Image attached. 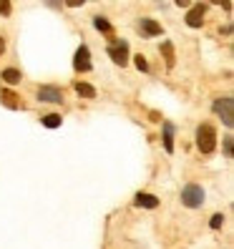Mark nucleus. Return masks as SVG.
I'll return each mask as SVG.
<instances>
[{"instance_id": "nucleus-1", "label": "nucleus", "mask_w": 234, "mask_h": 249, "mask_svg": "<svg viewBox=\"0 0 234 249\" xmlns=\"http://www.w3.org/2000/svg\"><path fill=\"white\" fill-rule=\"evenodd\" d=\"M197 146L201 154H212L216 149V131L212 124H201L197 128Z\"/></svg>"}, {"instance_id": "nucleus-2", "label": "nucleus", "mask_w": 234, "mask_h": 249, "mask_svg": "<svg viewBox=\"0 0 234 249\" xmlns=\"http://www.w3.org/2000/svg\"><path fill=\"white\" fill-rule=\"evenodd\" d=\"M212 108H214V113L219 116V119L224 121V126H227V128H232V126H234V111H232V108H234V101H232V96H222V98H216Z\"/></svg>"}, {"instance_id": "nucleus-3", "label": "nucleus", "mask_w": 234, "mask_h": 249, "mask_svg": "<svg viewBox=\"0 0 234 249\" xmlns=\"http://www.w3.org/2000/svg\"><path fill=\"white\" fill-rule=\"evenodd\" d=\"M181 204L189 209H199L204 204V189L199 184H186L181 189Z\"/></svg>"}, {"instance_id": "nucleus-4", "label": "nucleus", "mask_w": 234, "mask_h": 249, "mask_svg": "<svg viewBox=\"0 0 234 249\" xmlns=\"http://www.w3.org/2000/svg\"><path fill=\"white\" fill-rule=\"evenodd\" d=\"M108 55L116 66H126L128 63V43L126 40H111L108 43Z\"/></svg>"}, {"instance_id": "nucleus-5", "label": "nucleus", "mask_w": 234, "mask_h": 249, "mask_svg": "<svg viewBox=\"0 0 234 249\" xmlns=\"http://www.w3.org/2000/svg\"><path fill=\"white\" fill-rule=\"evenodd\" d=\"M73 68H76L78 73H89L91 71V51H89V46H78V51H76V55H73Z\"/></svg>"}, {"instance_id": "nucleus-6", "label": "nucleus", "mask_w": 234, "mask_h": 249, "mask_svg": "<svg viewBox=\"0 0 234 249\" xmlns=\"http://www.w3.org/2000/svg\"><path fill=\"white\" fill-rule=\"evenodd\" d=\"M38 101H46V104H61L63 91L58 89V86H40L38 89Z\"/></svg>"}, {"instance_id": "nucleus-7", "label": "nucleus", "mask_w": 234, "mask_h": 249, "mask_svg": "<svg viewBox=\"0 0 234 249\" xmlns=\"http://www.w3.org/2000/svg\"><path fill=\"white\" fill-rule=\"evenodd\" d=\"M204 13H207V5H201V3L192 5V8H189V13H186V25H189V28H201Z\"/></svg>"}, {"instance_id": "nucleus-8", "label": "nucleus", "mask_w": 234, "mask_h": 249, "mask_svg": "<svg viewBox=\"0 0 234 249\" xmlns=\"http://www.w3.org/2000/svg\"><path fill=\"white\" fill-rule=\"evenodd\" d=\"M139 31H141L144 38H154V36H162V25H159L156 20H151V18H141Z\"/></svg>"}, {"instance_id": "nucleus-9", "label": "nucleus", "mask_w": 234, "mask_h": 249, "mask_svg": "<svg viewBox=\"0 0 234 249\" xmlns=\"http://www.w3.org/2000/svg\"><path fill=\"white\" fill-rule=\"evenodd\" d=\"M0 104H3L5 108H10V111H18L23 104L18 101V96L13 93V91H8V89H0Z\"/></svg>"}, {"instance_id": "nucleus-10", "label": "nucleus", "mask_w": 234, "mask_h": 249, "mask_svg": "<svg viewBox=\"0 0 234 249\" xmlns=\"http://www.w3.org/2000/svg\"><path fill=\"white\" fill-rule=\"evenodd\" d=\"M136 204H139V207H146V209H156V207H159V199H156L154 194L139 192V194H136Z\"/></svg>"}, {"instance_id": "nucleus-11", "label": "nucleus", "mask_w": 234, "mask_h": 249, "mask_svg": "<svg viewBox=\"0 0 234 249\" xmlns=\"http://www.w3.org/2000/svg\"><path fill=\"white\" fill-rule=\"evenodd\" d=\"M0 78H3L8 86H16V83H20V78H23V73L18 71V68H5L3 73H0Z\"/></svg>"}, {"instance_id": "nucleus-12", "label": "nucleus", "mask_w": 234, "mask_h": 249, "mask_svg": "<svg viewBox=\"0 0 234 249\" xmlns=\"http://www.w3.org/2000/svg\"><path fill=\"white\" fill-rule=\"evenodd\" d=\"M73 89H76V93L83 96V98H96V89H93V86H89V83L76 81V83H73Z\"/></svg>"}, {"instance_id": "nucleus-13", "label": "nucleus", "mask_w": 234, "mask_h": 249, "mask_svg": "<svg viewBox=\"0 0 234 249\" xmlns=\"http://www.w3.org/2000/svg\"><path fill=\"white\" fill-rule=\"evenodd\" d=\"M164 149L171 154L174 151V126L169 121H164Z\"/></svg>"}, {"instance_id": "nucleus-14", "label": "nucleus", "mask_w": 234, "mask_h": 249, "mask_svg": "<svg viewBox=\"0 0 234 249\" xmlns=\"http://www.w3.org/2000/svg\"><path fill=\"white\" fill-rule=\"evenodd\" d=\"M43 126H46V128H58V126H61V116H58V113H48V116H43Z\"/></svg>"}, {"instance_id": "nucleus-15", "label": "nucleus", "mask_w": 234, "mask_h": 249, "mask_svg": "<svg viewBox=\"0 0 234 249\" xmlns=\"http://www.w3.org/2000/svg\"><path fill=\"white\" fill-rule=\"evenodd\" d=\"M93 25L98 28V31H104V33H111V23H108L104 16H96V18H93Z\"/></svg>"}, {"instance_id": "nucleus-16", "label": "nucleus", "mask_w": 234, "mask_h": 249, "mask_svg": "<svg viewBox=\"0 0 234 249\" xmlns=\"http://www.w3.org/2000/svg\"><path fill=\"white\" fill-rule=\"evenodd\" d=\"M162 51H164V58H166V66L174 68V48H171V43H169V40L162 46Z\"/></svg>"}, {"instance_id": "nucleus-17", "label": "nucleus", "mask_w": 234, "mask_h": 249, "mask_svg": "<svg viewBox=\"0 0 234 249\" xmlns=\"http://www.w3.org/2000/svg\"><path fill=\"white\" fill-rule=\"evenodd\" d=\"M222 224H224V214H214V216H212V222H209L212 229H219Z\"/></svg>"}, {"instance_id": "nucleus-18", "label": "nucleus", "mask_w": 234, "mask_h": 249, "mask_svg": "<svg viewBox=\"0 0 234 249\" xmlns=\"http://www.w3.org/2000/svg\"><path fill=\"white\" fill-rule=\"evenodd\" d=\"M134 63H136L139 71H149V63H146V58H144V55H136V61H134Z\"/></svg>"}, {"instance_id": "nucleus-19", "label": "nucleus", "mask_w": 234, "mask_h": 249, "mask_svg": "<svg viewBox=\"0 0 234 249\" xmlns=\"http://www.w3.org/2000/svg\"><path fill=\"white\" fill-rule=\"evenodd\" d=\"M224 154L227 159H232V136H224Z\"/></svg>"}, {"instance_id": "nucleus-20", "label": "nucleus", "mask_w": 234, "mask_h": 249, "mask_svg": "<svg viewBox=\"0 0 234 249\" xmlns=\"http://www.w3.org/2000/svg\"><path fill=\"white\" fill-rule=\"evenodd\" d=\"M10 10H13V5L8 3V0H3V3H0V13H3V16H10Z\"/></svg>"}, {"instance_id": "nucleus-21", "label": "nucleus", "mask_w": 234, "mask_h": 249, "mask_svg": "<svg viewBox=\"0 0 234 249\" xmlns=\"http://www.w3.org/2000/svg\"><path fill=\"white\" fill-rule=\"evenodd\" d=\"M3 51H5V38L0 36V55H3Z\"/></svg>"}]
</instances>
